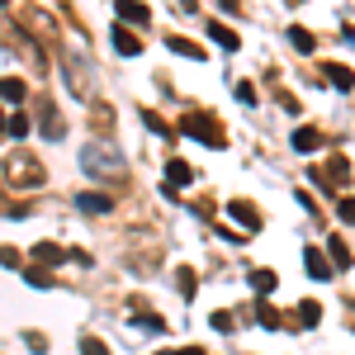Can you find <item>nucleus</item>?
Here are the masks:
<instances>
[{"mask_svg":"<svg viewBox=\"0 0 355 355\" xmlns=\"http://www.w3.org/2000/svg\"><path fill=\"white\" fill-rule=\"evenodd\" d=\"M81 162H85V171H95V175H110V171H119V166H123L114 147H95V142L81 152Z\"/></svg>","mask_w":355,"mask_h":355,"instance_id":"f257e3e1","label":"nucleus"},{"mask_svg":"<svg viewBox=\"0 0 355 355\" xmlns=\"http://www.w3.org/2000/svg\"><path fill=\"white\" fill-rule=\"evenodd\" d=\"M119 15L128 24H147V5H137V0H119Z\"/></svg>","mask_w":355,"mask_h":355,"instance_id":"f03ea898","label":"nucleus"},{"mask_svg":"<svg viewBox=\"0 0 355 355\" xmlns=\"http://www.w3.org/2000/svg\"><path fill=\"white\" fill-rule=\"evenodd\" d=\"M81 209H90V214H110L114 199L110 194H81Z\"/></svg>","mask_w":355,"mask_h":355,"instance_id":"7ed1b4c3","label":"nucleus"},{"mask_svg":"<svg viewBox=\"0 0 355 355\" xmlns=\"http://www.w3.org/2000/svg\"><path fill=\"white\" fill-rule=\"evenodd\" d=\"M303 266H308V275H313V279H327V261H322V256H318V251H308V256H303Z\"/></svg>","mask_w":355,"mask_h":355,"instance_id":"20e7f679","label":"nucleus"},{"mask_svg":"<svg viewBox=\"0 0 355 355\" xmlns=\"http://www.w3.org/2000/svg\"><path fill=\"white\" fill-rule=\"evenodd\" d=\"M114 48H119L123 57H137V38H133V33H123V28H114Z\"/></svg>","mask_w":355,"mask_h":355,"instance_id":"39448f33","label":"nucleus"},{"mask_svg":"<svg viewBox=\"0 0 355 355\" xmlns=\"http://www.w3.org/2000/svg\"><path fill=\"white\" fill-rule=\"evenodd\" d=\"M0 100L19 105V100H24V81H0Z\"/></svg>","mask_w":355,"mask_h":355,"instance_id":"423d86ee","label":"nucleus"},{"mask_svg":"<svg viewBox=\"0 0 355 355\" xmlns=\"http://www.w3.org/2000/svg\"><path fill=\"white\" fill-rule=\"evenodd\" d=\"M289 43L303 48V53H313V33H308V28H289Z\"/></svg>","mask_w":355,"mask_h":355,"instance_id":"0eeeda50","label":"nucleus"},{"mask_svg":"<svg viewBox=\"0 0 355 355\" xmlns=\"http://www.w3.org/2000/svg\"><path fill=\"white\" fill-rule=\"evenodd\" d=\"M209 33H214V43H223V48H237V33H232V28L214 24V28H209Z\"/></svg>","mask_w":355,"mask_h":355,"instance_id":"6e6552de","label":"nucleus"},{"mask_svg":"<svg viewBox=\"0 0 355 355\" xmlns=\"http://www.w3.org/2000/svg\"><path fill=\"white\" fill-rule=\"evenodd\" d=\"M251 284H256V294H270V289H275V275L270 270H256V275H251Z\"/></svg>","mask_w":355,"mask_h":355,"instance_id":"1a4fd4ad","label":"nucleus"},{"mask_svg":"<svg viewBox=\"0 0 355 355\" xmlns=\"http://www.w3.org/2000/svg\"><path fill=\"white\" fill-rule=\"evenodd\" d=\"M327 76H331V85H341V90H351V71H346V67H327Z\"/></svg>","mask_w":355,"mask_h":355,"instance_id":"9d476101","label":"nucleus"},{"mask_svg":"<svg viewBox=\"0 0 355 355\" xmlns=\"http://www.w3.org/2000/svg\"><path fill=\"white\" fill-rule=\"evenodd\" d=\"M232 218L242 223V227H256V223H261L256 214H251V209H246V204H232Z\"/></svg>","mask_w":355,"mask_h":355,"instance_id":"9b49d317","label":"nucleus"},{"mask_svg":"<svg viewBox=\"0 0 355 355\" xmlns=\"http://www.w3.org/2000/svg\"><path fill=\"white\" fill-rule=\"evenodd\" d=\"M294 147H299V152H313V147H318V133H294Z\"/></svg>","mask_w":355,"mask_h":355,"instance_id":"f8f14e48","label":"nucleus"},{"mask_svg":"<svg viewBox=\"0 0 355 355\" xmlns=\"http://www.w3.org/2000/svg\"><path fill=\"white\" fill-rule=\"evenodd\" d=\"M171 180H175V185H185V180H190V166H185V162H171Z\"/></svg>","mask_w":355,"mask_h":355,"instance_id":"ddd939ff","label":"nucleus"},{"mask_svg":"<svg viewBox=\"0 0 355 355\" xmlns=\"http://www.w3.org/2000/svg\"><path fill=\"white\" fill-rule=\"evenodd\" d=\"M299 313H303V322H308V327H313V322H318V318H322V308H318V303H303Z\"/></svg>","mask_w":355,"mask_h":355,"instance_id":"4468645a","label":"nucleus"},{"mask_svg":"<svg viewBox=\"0 0 355 355\" xmlns=\"http://www.w3.org/2000/svg\"><path fill=\"white\" fill-rule=\"evenodd\" d=\"M171 48H175V53H185V57H199V48H194V43H185V38H171Z\"/></svg>","mask_w":355,"mask_h":355,"instance_id":"2eb2a0df","label":"nucleus"},{"mask_svg":"<svg viewBox=\"0 0 355 355\" xmlns=\"http://www.w3.org/2000/svg\"><path fill=\"white\" fill-rule=\"evenodd\" d=\"M336 214H341L346 223H355V199H341V209H336Z\"/></svg>","mask_w":355,"mask_h":355,"instance_id":"dca6fc26","label":"nucleus"},{"mask_svg":"<svg viewBox=\"0 0 355 355\" xmlns=\"http://www.w3.org/2000/svg\"><path fill=\"white\" fill-rule=\"evenodd\" d=\"M81 346H85V355H110L105 346H100V341H95V336H90V341H81Z\"/></svg>","mask_w":355,"mask_h":355,"instance_id":"f3484780","label":"nucleus"},{"mask_svg":"<svg viewBox=\"0 0 355 355\" xmlns=\"http://www.w3.org/2000/svg\"><path fill=\"white\" fill-rule=\"evenodd\" d=\"M180 355H204V351H180Z\"/></svg>","mask_w":355,"mask_h":355,"instance_id":"a211bd4d","label":"nucleus"}]
</instances>
